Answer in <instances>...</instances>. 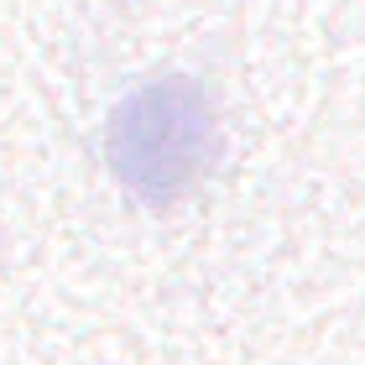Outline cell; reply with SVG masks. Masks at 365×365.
I'll return each mask as SVG.
<instances>
[{"instance_id":"1","label":"cell","mask_w":365,"mask_h":365,"mask_svg":"<svg viewBox=\"0 0 365 365\" xmlns=\"http://www.w3.org/2000/svg\"><path fill=\"white\" fill-rule=\"evenodd\" d=\"M220 157V110L193 73H162L136 84L110 110L105 162L141 209L182 204Z\"/></svg>"}]
</instances>
